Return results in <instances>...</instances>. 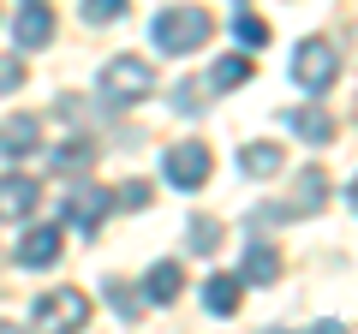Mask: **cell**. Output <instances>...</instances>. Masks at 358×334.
<instances>
[{
	"instance_id": "obj_17",
	"label": "cell",
	"mask_w": 358,
	"mask_h": 334,
	"mask_svg": "<svg viewBox=\"0 0 358 334\" xmlns=\"http://www.w3.org/2000/svg\"><path fill=\"white\" fill-rule=\"evenodd\" d=\"M192 251L197 257H215L221 251V221L215 215H192Z\"/></svg>"
},
{
	"instance_id": "obj_8",
	"label": "cell",
	"mask_w": 358,
	"mask_h": 334,
	"mask_svg": "<svg viewBox=\"0 0 358 334\" xmlns=\"http://www.w3.org/2000/svg\"><path fill=\"white\" fill-rule=\"evenodd\" d=\"M108 209H114V197L102 191V185H78L72 197H66V221H78L84 233H96L108 221Z\"/></svg>"
},
{
	"instance_id": "obj_22",
	"label": "cell",
	"mask_w": 358,
	"mask_h": 334,
	"mask_svg": "<svg viewBox=\"0 0 358 334\" xmlns=\"http://www.w3.org/2000/svg\"><path fill=\"white\" fill-rule=\"evenodd\" d=\"M108 305H114V310H120V317H138V310H143V305H138V298H131V293H126V281H108Z\"/></svg>"
},
{
	"instance_id": "obj_4",
	"label": "cell",
	"mask_w": 358,
	"mask_h": 334,
	"mask_svg": "<svg viewBox=\"0 0 358 334\" xmlns=\"http://www.w3.org/2000/svg\"><path fill=\"white\" fill-rule=\"evenodd\" d=\"M150 84H155V72L138 60V54H120V60L102 66V96H108L114 108H126V102H138V96H150Z\"/></svg>"
},
{
	"instance_id": "obj_21",
	"label": "cell",
	"mask_w": 358,
	"mask_h": 334,
	"mask_svg": "<svg viewBox=\"0 0 358 334\" xmlns=\"http://www.w3.org/2000/svg\"><path fill=\"white\" fill-rule=\"evenodd\" d=\"M114 203H120V209H150V180H126Z\"/></svg>"
},
{
	"instance_id": "obj_18",
	"label": "cell",
	"mask_w": 358,
	"mask_h": 334,
	"mask_svg": "<svg viewBox=\"0 0 358 334\" xmlns=\"http://www.w3.org/2000/svg\"><path fill=\"white\" fill-rule=\"evenodd\" d=\"M209 84L215 90H239V84H251V60H239V54H227V60L209 72Z\"/></svg>"
},
{
	"instance_id": "obj_20",
	"label": "cell",
	"mask_w": 358,
	"mask_h": 334,
	"mask_svg": "<svg viewBox=\"0 0 358 334\" xmlns=\"http://www.w3.org/2000/svg\"><path fill=\"white\" fill-rule=\"evenodd\" d=\"M126 18V0H84V24H114Z\"/></svg>"
},
{
	"instance_id": "obj_3",
	"label": "cell",
	"mask_w": 358,
	"mask_h": 334,
	"mask_svg": "<svg viewBox=\"0 0 358 334\" xmlns=\"http://www.w3.org/2000/svg\"><path fill=\"white\" fill-rule=\"evenodd\" d=\"M334 72H341V54H334V42H322V36L299 42V54H293V84H299V90L322 96V90L334 84Z\"/></svg>"
},
{
	"instance_id": "obj_1",
	"label": "cell",
	"mask_w": 358,
	"mask_h": 334,
	"mask_svg": "<svg viewBox=\"0 0 358 334\" xmlns=\"http://www.w3.org/2000/svg\"><path fill=\"white\" fill-rule=\"evenodd\" d=\"M209 36H215V18H209L203 6H167V13L155 18V48H167V54H192V48H203Z\"/></svg>"
},
{
	"instance_id": "obj_16",
	"label": "cell",
	"mask_w": 358,
	"mask_h": 334,
	"mask_svg": "<svg viewBox=\"0 0 358 334\" xmlns=\"http://www.w3.org/2000/svg\"><path fill=\"white\" fill-rule=\"evenodd\" d=\"M143 286H150V298H155V305H173V298H179V286H185V275H179V263H155Z\"/></svg>"
},
{
	"instance_id": "obj_23",
	"label": "cell",
	"mask_w": 358,
	"mask_h": 334,
	"mask_svg": "<svg viewBox=\"0 0 358 334\" xmlns=\"http://www.w3.org/2000/svg\"><path fill=\"white\" fill-rule=\"evenodd\" d=\"M233 30H239V42H251V48H263V42H268V24H263V18H233Z\"/></svg>"
},
{
	"instance_id": "obj_6",
	"label": "cell",
	"mask_w": 358,
	"mask_h": 334,
	"mask_svg": "<svg viewBox=\"0 0 358 334\" xmlns=\"http://www.w3.org/2000/svg\"><path fill=\"white\" fill-rule=\"evenodd\" d=\"M36 203H42V185L30 180V173H6V180H0V221L36 215Z\"/></svg>"
},
{
	"instance_id": "obj_2",
	"label": "cell",
	"mask_w": 358,
	"mask_h": 334,
	"mask_svg": "<svg viewBox=\"0 0 358 334\" xmlns=\"http://www.w3.org/2000/svg\"><path fill=\"white\" fill-rule=\"evenodd\" d=\"M90 322V293L84 286H54L48 298H36V328L42 334H78Z\"/></svg>"
},
{
	"instance_id": "obj_7",
	"label": "cell",
	"mask_w": 358,
	"mask_h": 334,
	"mask_svg": "<svg viewBox=\"0 0 358 334\" xmlns=\"http://www.w3.org/2000/svg\"><path fill=\"white\" fill-rule=\"evenodd\" d=\"M293 191H299V197H293V203H281L275 215H287V221H305V215H317V209L329 203V173H322V167H305Z\"/></svg>"
},
{
	"instance_id": "obj_25",
	"label": "cell",
	"mask_w": 358,
	"mask_h": 334,
	"mask_svg": "<svg viewBox=\"0 0 358 334\" xmlns=\"http://www.w3.org/2000/svg\"><path fill=\"white\" fill-rule=\"evenodd\" d=\"M317 334H346V322H317Z\"/></svg>"
},
{
	"instance_id": "obj_15",
	"label": "cell",
	"mask_w": 358,
	"mask_h": 334,
	"mask_svg": "<svg viewBox=\"0 0 358 334\" xmlns=\"http://www.w3.org/2000/svg\"><path fill=\"white\" fill-rule=\"evenodd\" d=\"M287 126H293L305 143H329L334 138V119L322 114V108H299V114H287Z\"/></svg>"
},
{
	"instance_id": "obj_11",
	"label": "cell",
	"mask_w": 358,
	"mask_h": 334,
	"mask_svg": "<svg viewBox=\"0 0 358 334\" xmlns=\"http://www.w3.org/2000/svg\"><path fill=\"white\" fill-rule=\"evenodd\" d=\"M281 281V251L268 239H251V251H245V286H275Z\"/></svg>"
},
{
	"instance_id": "obj_10",
	"label": "cell",
	"mask_w": 358,
	"mask_h": 334,
	"mask_svg": "<svg viewBox=\"0 0 358 334\" xmlns=\"http://www.w3.org/2000/svg\"><path fill=\"white\" fill-rule=\"evenodd\" d=\"M18 263L24 269H48V263H60V227H30L24 233V245H18Z\"/></svg>"
},
{
	"instance_id": "obj_13",
	"label": "cell",
	"mask_w": 358,
	"mask_h": 334,
	"mask_svg": "<svg viewBox=\"0 0 358 334\" xmlns=\"http://www.w3.org/2000/svg\"><path fill=\"white\" fill-rule=\"evenodd\" d=\"M281 161H287L281 143H245V150H239V167L251 173V180H268V173H281Z\"/></svg>"
},
{
	"instance_id": "obj_5",
	"label": "cell",
	"mask_w": 358,
	"mask_h": 334,
	"mask_svg": "<svg viewBox=\"0 0 358 334\" xmlns=\"http://www.w3.org/2000/svg\"><path fill=\"white\" fill-rule=\"evenodd\" d=\"M167 180H173L179 191H197V185L209 180V150L203 143H173V150H167Z\"/></svg>"
},
{
	"instance_id": "obj_12",
	"label": "cell",
	"mask_w": 358,
	"mask_h": 334,
	"mask_svg": "<svg viewBox=\"0 0 358 334\" xmlns=\"http://www.w3.org/2000/svg\"><path fill=\"white\" fill-rule=\"evenodd\" d=\"M48 36H54V13L42 0H30L24 13H18V48H42Z\"/></svg>"
},
{
	"instance_id": "obj_9",
	"label": "cell",
	"mask_w": 358,
	"mask_h": 334,
	"mask_svg": "<svg viewBox=\"0 0 358 334\" xmlns=\"http://www.w3.org/2000/svg\"><path fill=\"white\" fill-rule=\"evenodd\" d=\"M0 150H6V155H36V150H42V119H36V114L0 119Z\"/></svg>"
},
{
	"instance_id": "obj_19",
	"label": "cell",
	"mask_w": 358,
	"mask_h": 334,
	"mask_svg": "<svg viewBox=\"0 0 358 334\" xmlns=\"http://www.w3.org/2000/svg\"><path fill=\"white\" fill-rule=\"evenodd\" d=\"M90 161H96V143H90V138H72L66 150H54V167H60V173H72V167H90Z\"/></svg>"
},
{
	"instance_id": "obj_14",
	"label": "cell",
	"mask_w": 358,
	"mask_h": 334,
	"mask_svg": "<svg viewBox=\"0 0 358 334\" xmlns=\"http://www.w3.org/2000/svg\"><path fill=\"white\" fill-rule=\"evenodd\" d=\"M203 305L215 310V317H233V310H239V281H233V275H209L203 281Z\"/></svg>"
},
{
	"instance_id": "obj_24",
	"label": "cell",
	"mask_w": 358,
	"mask_h": 334,
	"mask_svg": "<svg viewBox=\"0 0 358 334\" xmlns=\"http://www.w3.org/2000/svg\"><path fill=\"white\" fill-rule=\"evenodd\" d=\"M18 84H24V66H18V60H0V90H18Z\"/></svg>"
}]
</instances>
